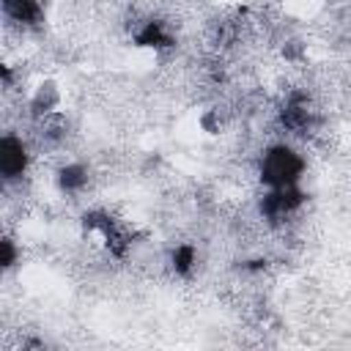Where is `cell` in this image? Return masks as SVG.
Masks as SVG:
<instances>
[{
    "label": "cell",
    "instance_id": "obj_4",
    "mask_svg": "<svg viewBox=\"0 0 351 351\" xmlns=\"http://www.w3.org/2000/svg\"><path fill=\"white\" fill-rule=\"evenodd\" d=\"M85 184H88L85 167L71 165V167H63V170H60V186H63L66 192H77V189H82Z\"/></svg>",
    "mask_w": 351,
    "mask_h": 351
},
{
    "label": "cell",
    "instance_id": "obj_1",
    "mask_svg": "<svg viewBox=\"0 0 351 351\" xmlns=\"http://www.w3.org/2000/svg\"><path fill=\"white\" fill-rule=\"evenodd\" d=\"M261 181L274 189V186H291L299 184L302 173H304V159L288 148V145H271L263 156H261Z\"/></svg>",
    "mask_w": 351,
    "mask_h": 351
},
{
    "label": "cell",
    "instance_id": "obj_5",
    "mask_svg": "<svg viewBox=\"0 0 351 351\" xmlns=\"http://www.w3.org/2000/svg\"><path fill=\"white\" fill-rule=\"evenodd\" d=\"M195 261H197V255H195L192 247L181 244V247L173 250V266H176V271H184V274H186V271L195 266Z\"/></svg>",
    "mask_w": 351,
    "mask_h": 351
},
{
    "label": "cell",
    "instance_id": "obj_2",
    "mask_svg": "<svg viewBox=\"0 0 351 351\" xmlns=\"http://www.w3.org/2000/svg\"><path fill=\"white\" fill-rule=\"evenodd\" d=\"M25 167H27V151H25L22 140L14 137V134H5L3 143H0V170H3V178L5 181H16V178H22Z\"/></svg>",
    "mask_w": 351,
    "mask_h": 351
},
{
    "label": "cell",
    "instance_id": "obj_3",
    "mask_svg": "<svg viewBox=\"0 0 351 351\" xmlns=\"http://www.w3.org/2000/svg\"><path fill=\"white\" fill-rule=\"evenodd\" d=\"M3 5H5V14L22 25H33L41 16V5L36 0H3Z\"/></svg>",
    "mask_w": 351,
    "mask_h": 351
}]
</instances>
